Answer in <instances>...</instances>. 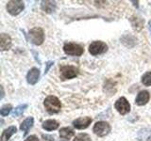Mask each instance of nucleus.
I'll return each instance as SVG.
<instances>
[{
  "instance_id": "4468645a",
  "label": "nucleus",
  "mask_w": 151,
  "mask_h": 141,
  "mask_svg": "<svg viewBox=\"0 0 151 141\" xmlns=\"http://www.w3.org/2000/svg\"><path fill=\"white\" fill-rule=\"evenodd\" d=\"M42 128L46 131H53L59 128V122L55 120H45L42 123Z\"/></svg>"
},
{
  "instance_id": "b1692460",
  "label": "nucleus",
  "mask_w": 151,
  "mask_h": 141,
  "mask_svg": "<svg viewBox=\"0 0 151 141\" xmlns=\"http://www.w3.org/2000/svg\"><path fill=\"white\" fill-rule=\"evenodd\" d=\"M53 64H54V62H53V61H48V62L46 63V67H45V73H46L47 72H48L49 68H50L51 66L53 65Z\"/></svg>"
},
{
  "instance_id": "5701e85b",
  "label": "nucleus",
  "mask_w": 151,
  "mask_h": 141,
  "mask_svg": "<svg viewBox=\"0 0 151 141\" xmlns=\"http://www.w3.org/2000/svg\"><path fill=\"white\" fill-rule=\"evenodd\" d=\"M25 141H39V138H38L36 135H30V136H28Z\"/></svg>"
},
{
  "instance_id": "9d476101",
  "label": "nucleus",
  "mask_w": 151,
  "mask_h": 141,
  "mask_svg": "<svg viewBox=\"0 0 151 141\" xmlns=\"http://www.w3.org/2000/svg\"><path fill=\"white\" fill-rule=\"evenodd\" d=\"M40 77V70L37 68H32L29 72L27 73V83L30 85H35Z\"/></svg>"
},
{
  "instance_id": "9b49d317",
  "label": "nucleus",
  "mask_w": 151,
  "mask_h": 141,
  "mask_svg": "<svg viewBox=\"0 0 151 141\" xmlns=\"http://www.w3.org/2000/svg\"><path fill=\"white\" fill-rule=\"evenodd\" d=\"M149 99H150L149 92L146 90H142L138 93V95H137L135 103H136V105H145L148 103Z\"/></svg>"
},
{
  "instance_id": "6e6552de",
  "label": "nucleus",
  "mask_w": 151,
  "mask_h": 141,
  "mask_svg": "<svg viewBox=\"0 0 151 141\" xmlns=\"http://www.w3.org/2000/svg\"><path fill=\"white\" fill-rule=\"evenodd\" d=\"M115 109L120 113L121 115H126L130 111V105L125 97H121L115 102Z\"/></svg>"
},
{
  "instance_id": "7ed1b4c3",
  "label": "nucleus",
  "mask_w": 151,
  "mask_h": 141,
  "mask_svg": "<svg viewBox=\"0 0 151 141\" xmlns=\"http://www.w3.org/2000/svg\"><path fill=\"white\" fill-rule=\"evenodd\" d=\"M63 51L66 55L69 56H81L84 52V49L81 45L74 43V42H68L63 46Z\"/></svg>"
},
{
  "instance_id": "dca6fc26",
  "label": "nucleus",
  "mask_w": 151,
  "mask_h": 141,
  "mask_svg": "<svg viewBox=\"0 0 151 141\" xmlns=\"http://www.w3.org/2000/svg\"><path fill=\"white\" fill-rule=\"evenodd\" d=\"M42 9L47 13H51L55 11L56 9V3L52 1H42Z\"/></svg>"
},
{
  "instance_id": "ddd939ff",
  "label": "nucleus",
  "mask_w": 151,
  "mask_h": 141,
  "mask_svg": "<svg viewBox=\"0 0 151 141\" xmlns=\"http://www.w3.org/2000/svg\"><path fill=\"white\" fill-rule=\"evenodd\" d=\"M16 127L15 126H9L7 129L3 131L1 135V141H8L12 136L16 133Z\"/></svg>"
},
{
  "instance_id": "f3484780",
  "label": "nucleus",
  "mask_w": 151,
  "mask_h": 141,
  "mask_svg": "<svg viewBox=\"0 0 151 141\" xmlns=\"http://www.w3.org/2000/svg\"><path fill=\"white\" fill-rule=\"evenodd\" d=\"M74 135H75L74 131L70 128H67V127H65V128H61L60 131V136L63 139H70Z\"/></svg>"
},
{
  "instance_id": "2eb2a0df",
  "label": "nucleus",
  "mask_w": 151,
  "mask_h": 141,
  "mask_svg": "<svg viewBox=\"0 0 151 141\" xmlns=\"http://www.w3.org/2000/svg\"><path fill=\"white\" fill-rule=\"evenodd\" d=\"M33 122H34V120H33L32 117H28L27 119H26L25 120H24L21 125H20V129L25 133V135L27 134L28 130H29L32 125H33Z\"/></svg>"
},
{
  "instance_id": "a878e982",
  "label": "nucleus",
  "mask_w": 151,
  "mask_h": 141,
  "mask_svg": "<svg viewBox=\"0 0 151 141\" xmlns=\"http://www.w3.org/2000/svg\"><path fill=\"white\" fill-rule=\"evenodd\" d=\"M1 92H2V94H1V99L4 97V89H3V87H1Z\"/></svg>"
},
{
  "instance_id": "f257e3e1",
  "label": "nucleus",
  "mask_w": 151,
  "mask_h": 141,
  "mask_svg": "<svg viewBox=\"0 0 151 141\" xmlns=\"http://www.w3.org/2000/svg\"><path fill=\"white\" fill-rule=\"evenodd\" d=\"M44 105H45L46 111L48 112L49 114H56V113L60 112L61 108V103L56 96L46 97L44 102Z\"/></svg>"
},
{
  "instance_id": "39448f33",
  "label": "nucleus",
  "mask_w": 151,
  "mask_h": 141,
  "mask_svg": "<svg viewBox=\"0 0 151 141\" xmlns=\"http://www.w3.org/2000/svg\"><path fill=\"white\" fill-rule=\"evenodd\" d=\"M108 50V45L103 41H93L92 42L89 46V52L90 54L93 56H96V55H100L104 54L105 52Z\"/></svg>"
},
{
  "instance_id": "412c9836",
  "label": "nucleus",
  "mask_w": 151,
  "mask_h": 141,
  "mask_svg": "<svg viewBox=\"0 0 151 141\" xmlns=\"http://www.w3.org/2000/svg\"><path fill=\"white\" fill-rule=\"evenodd\" d=\"M12 109V106L11 105H5L1 107L0 114H1L2 117H6L9 114V113H11Z\"/></svg>"
},
{
  "instance_id": "393cba45",
  "label": "nucleus",
  "mask_w": 151,
  "mask_h": 141,
  "mask_svg": "<svg viewBox=\"0 0 151 141\" xmlns=\"http://www.w3.org/2000/svg\"><path fill=\"white\" fill-rule=\"evenodd\" d=\"M42 138H45V140H48V141H54V137L52 135H42Z\"/></svg>"
},
{
  "instance_id": "bb28decb",
  "label": "nucleus",
  "mask_w": 151,
  "mask_h": 141,
  "mask_svg": "<svg viewBox=\"0 0 151 141\" xmlns=\"http://www.w3.org/2000/svg\"><path fill=\"white\" fill-rule=\"evenodd\" d=\"M148 26H149V30H150V33H151V21L148 23Z\"/></svg>"
},
{
  "instance_id": "20e7f679",
  "label": "nucleus",
  "mask_w": 151,
  "mask_h": 141,
  "mask_svg": "<svg viewBox=\"0 0 151 141\" xmlns=\"http://www.w3.org/2000/svg\"><path fill=\"white\" fill-rule=\"evenodd\" d=\"M24 8H25L24 2L19 1V0H12V1H9L7 4V11L9 14H12L13 16L18 15L24 9Z\"/></svg>"
},
{
  "instance_id": "1a4fd4ad",
  "label": "nucleus",
  "mask_w": 151,
  "mask_h": 141,
  "mask_svg": "<svg viewBox=\"0 0 151 141\" xmlns=\"http://www.w3.org/2000/svg\"><path fill=\"white\" fill-rule=\"evenodd\" d=\"M92 119L90 117H83V118H78V119L75 120L73 121V125L76 129H85L91 124Z\"/></svg>"
},
{
  "instance_id": "aec40b11",
  "label": "nucleus",
  "mask_w": 151,
  "mask_h": 141,
  "mask_svg": "<svg viewBox=\"0 0 151 141\" xmlns=\"http://www.w3.org/2000/svg\"><path fill=\"white\" fill-rule=\"evenodd\" d=\"M131 23H132V26L135 28L136 30H140L142 29L143 27V20L140 18H135V19H131Z\"/></svg>"
},
{
  "instance_id": "cd10ccee",
  "label": "nucleus",
  "mask_w": 151,
  "mask_h": 141,
  "mask_svg": "<svg viewBox=\"0 0 151 141\" xmlns=\"http://www.w3.org/2000/svg\"><path fill=\"white\" fill-rule=\"evenodd\" d=\"M147 141H151V136H149V137L147 138Z\"/></svg>"
},
{
  "instance_id": "0eeeda50",
  "label": "nucleus",
  "mask_w": 151,
  "mask_h": 141,
  "mask_svg": "<svg viewBox=\"0 0 151 141\" xmlns=\"http://www.w3.org/2000/svg\"><path fill=\"white\" fill-rule=\"evenodd\" d=\"M60 76L63 80L71 79L76 77L78 74V69L74 67V66H63L60 69Z\"/></svg>"
},
{
  "instance_id": "a211bd4d",
  "label": "nucleus",
  "mask_w": 151,
  "mask_h": 141,
  "mask_svg": "<svg viewBox=\"0 0 151 141\" xmlns=\"http://www.w3.org/2000/svg\"><path fill=\"white\" fill-rule=\"evenodd\" d=\"M27 107V105H18L17 107H15V109L13 110V113H12V116L13 117H18L20 116L21 114H23V112L25 111V109Z\"/></svg>"
},
{
  "instance_id": "6ab92c4d",
  "label": "nucleus",
  "mask_w": 151,
  "mask_h": 141,
  "mask_svg": "<svg viewBox=\"0 0 151 141\" xmlns=\"http://www.w3.org/2000/svg\"><path fill=\"white\" fill-rule=\"evenodd\" d=\"M142 83L146 87L151 86V72L145 73L143 76H142Z\"/></svg>"
},
{
  "instance_id": "f8f14e48",
  "label": "nucleus",
  "mask_w": 151,
  "mask_h": 141,
  "mask_svg": "<svg viewBox=\"0 0 151 141\" xmlns=\"http://www.w3.org/2000/svg\"><path fill=\"white\" fill-rule=\"evenodd\" d=\"M12 46V39L8 34L2 33L0 36V48L2 51L9 50Z\"/></svg>"
},
{
  "instance_id": "4be33fe9",
  "label": "nucleus",
  "mask_w": 151,
  "mask_h": 141,
  "mask_svg": "<svg viewBox=\"0 0 151 141\" xmlns=\"http://www.w3.org/2000/svg\"><path fill=\"white\" fill-rule=\"evenodd\" d=\"M74 141H91V136L88 134H79L76 136Z\"/></svg>"
},
{
  "instance_id": "423d86ee",
  "label": "nucleus",
  "mask_w": 151,
  "mask_h": 141,
  "mask_svg": "<svg viewBox=\"0 0 151 141\" xmlns=\"http://www.w3.org/2000/svg\"><path fill=\"white\" fill-rule=\"evenodd\" d=\"M93 133L98 136H105L111 132V125L106 121H98L93 126Z\"/></svg>"
},
{
  "instance_id": "f03ea898",
  "label": "nucleus",
  "mask_w": 151,
  "mask_h": 141,
  "mask_svg": "<svg viewBox=\"0 0 151 141\" xmlns=\"http://www.w3.org/2000/svg\"><path fill=\"white\" fill-rule=\"evenodd\" d=\"M28 39L30 42L35 45H41L45 41V33L41 27L32 28L28 32Z\"/></svg>"
}]
</instances>
